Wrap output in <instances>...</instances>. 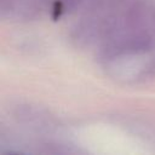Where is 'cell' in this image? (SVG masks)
Returning a JSON list of instances; mask_svg holds the SVG:
<instances>
[]
</instances>
